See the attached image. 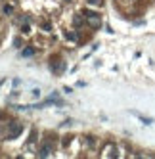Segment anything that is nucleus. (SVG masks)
I'll return each mask as SVG.
<instances>
[{"label": "nucleus", "instance_id": "1", "mask_svg": "<svg viewBox=\"0 0 155 159\" xmlns=\"http://www.w3.org/2000/svg\"><path fill=\"white\" fill-rule=\"evenodd\" d=\"M84 17L90 19V21H100V14L92 12V10H84Z\"/></svg>", "mask_w": 155, "mask_h": 159}, {"label": "nucleus", "instance_id": "2", "mask_svg": "<svg viewBox=\"0 0 155 159\" xmlns=\"http://www.w3.org/2000/svg\"><path fill=\"white\" fill-rule=\"evenodd\" d=\"M10 128H12V134H10V138H14V136H17V134H19V130H21V125H19V123H12V125H10Z\"/></svg>", "mask_w": 155, "mask_h": 159}, {"label": "nucleus", "instance_id": "3", "mask_svg": "<svg viewBox=\"0 0 155 159\" xmlns=\"http://www.w3.org/2000/svg\"><path fill=\"white\" fill-rule=\"evenodd\" d=\"M33 54H35V48H33V46H27V48H23V50H21L23 58H31Z\"/></svg>", "mask_w": 155, "mask_h": 159}, {"label": "nucleus", "instance_id": "4", "mask_svg": "<svg viewBox=\"0 0 155 159\" xmlns=\"http://www.w3.org/2000/svg\"><path fill=\"white\" fill-rule=\"evenodd\" d=\"M12 12H14V8H12L10 4H6V6H4V14H6V15H10Z\"/></svg>", "mask_w": 155, "mask_h": 159}, {"label": "nucleus", "instance_id": "5", "mask_svg": "<svg viewBox=\"0 0 155 159\" xmlns=\"http://www.w3.org/2000/svg\"><path fill=\"white\" fill-rule=\"evenodd\" d=\"M67 38H69V40H77V35H75V33H69V31H67Z\"/></svg>", "mask_w": 155, "mask_h": 159}, {"label": "nucleus", "instance_id": "6", "mask_svg": "<svg viewBox=\"0 0 155 159\" xmlns=\"http://www.w3.org/2000/svg\"><path fill=\"white\" fill-rule=\"evenodd\" d=\"M42 29H44V31H50V29H52L50 23H42Z\"/></svg>", "mask_w": 155, "mask_h": 159}, {"label": "nucleus", "instance_id": "7", "mask_svg": "<svg viewBox=\"0 0 155 159\" xmlns=\"http://www.w3.org/2000/svg\"><path fill=\"white\" fill-rule=\"evenodd\" d=\"M90 4H101V0H88Z\"/></svg>", "mask_w": 155, "mask_h": 159}]
</instances>
